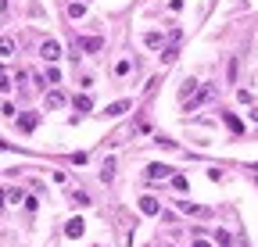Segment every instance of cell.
Returning <instances> with one entry per match:
<instances>
[{
    "mask_svg": "<svg viewBox=\"0 0 258 247\" xmlns=\"http://www.w3.org/2000/svg\"><path fill=\"white\" fill-rule=\"evenodd\" d=\"M40 58L54 65V61L61 58V43H58V40H43V47H40Z\"/></svg>",
    "mask_w": 258,
    "mask_h": 247,
    "instance_id": "obj_1",
    "label": "cell"
},
{
    "mask_svg": "<svg viewBox=\"0 0 258 247\" xmlns=\"http://www.w3.org/2000/svg\"><path fill=\"white\" fill-rule=\"evenodd\" d=\"M100 47H104L100 36H82V40H76V50H86V54H97Z\"/></svg>",
    "mask_w": 258,
    "mask_h": 247,
    "instance_id": "obj_2",
    "label": "cell"
},
{
    "mask_svg": "<svg viewBox=\"0 0 258 247\" xmlns=\"http://www.w3.org/2000/svg\"><path fill=\"white\" fill-rule=\"evenodd\" d=\"M136 204H140V212H144V215H161V204H158V197H151V194H144L140 201H136Z\"/></svg>",
    "mask_w": 258,
    "mask_h": 247,
    "instance_id": "obj_3",
    "label": "cell"
},
{
    "mask_svg": "<svg viewBox=\"0 0 258 247\" xmlns=\"http://www.w3.org/2000/svg\"><path fill=\"white\" fill-rule=\"evenodd\" d=\"M144 176H147V179H172V169H169V165H158V161H154V165H147Z\"/></svg>",
    "mask_w": 258,
    "mask_h": 247,
    "instance_id": "obj_4",
    "label": "cell"
},
{
    "mask_svg": "<svg viewBox=\"0 0 258 247\" xmlns=\"http://www.w3.org/2000/svg\"><path fill=\"white\" fill-rule=\"evenodd\" d=\"M82 230H86V222H82V218H68V222H64V236H68V240H79Z\"/></svg>",
    "mask_w": 258,
    "mask_h": 247,
    "instance_id": "obj_5",
    "label": "cell"
},
{
    "mask_svg": "<svg viewBox=\"0 0 258 247\" xmlns=\"http://www.w3.org/2000/svg\"><path fill=\"white\" fill-rule=\"evenodd\" d=\"M223 122H226V129L233 133V136H244V122H241L233 111H223Z\"/></svg>",
    "mask_w": 258,
    "mask_h": 247,
    "instance_id": "obj_6",
    "label": "cell"
},
{
    "mask_svg": "<svg viewBox=\"0 0 258 247\" xmlns=\"http://www.w3.org/2000/svg\"><path fill=\"white\" fill-rule=\"evenodd\" d=\"M211 93H215L211 86H201V90H197V97L187 100V111H194V108H197V104H205V100H211Z\"/></svg>",
    "mask_w": 258,
    "mask_h": 247,
    "instance_id": "obj_7",
    "label": "cell"
},
{
    "mask_svg": "<svg viewBox=\"0 0 258 247\" xmlns=\"http://www.w3.org/2000/svg\"><path fill=\"white\" fill-rule=\"evenodd\" d=\"M176 204H179V212H187V215H201V218H205V215H211L208 208H201V204H190V201H183V197L176 201Z\"/></svg>",
    "mask_w": 258,
    "mask_h": 247,
    "instance_id": "obj_8",
    "label": "cell"
},
{
    "mask_svg": "<svg viewBox=\"0 0 258 247\" xmlns=\"http://www.w3.org/2000/svg\"><path fill=\"white\" fill-rule=\"evenodd\" d=\"M126 111H129V100H115V104H108V108H104V115H108V118H118V115H126Z\"/></svg>",
    "mask_w": 258,
    "mask_h": 247,
    "instance_id": "obj_9",
    "label": "cell"
},
{
    "mask_svg": "<svg viewBox=\"0 0 258 247\" xmlns=\"http://www.w3.org/2000/svg\"><path fill=\"white\" fill-rule=\"evenodd\" d=\"M36 122H40V115H36V111H25L22 118H18V125H22L25 133H32V129H36Z\"/></svg>",
    "mask_w": 258,
    "mask_h": 247,
    "instance_id": "obj_10",
    "label": "cell"
},
{
    "mask_svg": "<svg viewBox=\"0 0 258 247\" xmlns=\"http://www.w3.org/2000/svg\"><path fill=\"white\" fill-rule=\"evenodd\" d=\"M64 100H68V97H64L61 90H50V93H47V108H64Z\"/></svg>",
    "mask_w": 258,
    "mask_h": 247,
    "instance_id": "obj_11",
    "label": "cell"
},
{
    "mask_svg": "<svg viewBox=\"0 0 258 247\" xmlns=\"http://www.w3.org/2000/svg\"><path fill=\"white\" fill-rule=\"evenodd\" d=\"M15 54V40L11 36H0V58H11Z\"/></svg>",
    "mask_w": 258,
    "mask_h": 247,
    "instance_id": "obj_12",
    "label": "cell"
},
{
    "mask_svg": "<svg viewBox=\"0 0 258 247\" xmlns=\"http://www.w3.org/2000/svg\"><path fill=\"white\" fill-rule=\"evenodd\" d=\"M215 240L223 244V247H237V240H233V236H229L226 230H215Z\"/></svg>",
    "mask_w": 258,
    "mask_h": 247,
    "instance_id": "obj_13",
    "label": "cell"
},
{
    "mask_svg": "<svg viewBox=\"0 0 258 247\" xmlns=\"http://www.w3.org/2000/svg\"><path fill=\"white\" fill-rule=\"evenodd\" d=\"M144 43H147L151 50H158V47H161V32H147V36H144Z\"/></svg>",
    "mask_w": 258,
    "mask_h": 247,
    "instance_id": "obj_14",
    "label": "cell"
},
{
    "mask_svg": "<svg viewBox=\"0 0 258 247\" xmlns=\"http://www.w3.org/2000/svg\"><path fill=\"white\" fill-rule=\"evenodd\" d=\"M90 108H94V100H90L86 93H82V97H76V111H90Z\"/></svg>",
    "mask_w": 258,
    "mask_h": 247,
    "instance_id": "obj_15",
    "label": "cell"
},
{
    "mask_svg": "<svg viewBox=\"0 0 258 247\" xmlns=\"http://www.w3.org/2000/svg\"><path fill=\"white\" fill-rule=\"evenodd\" d=\"M68 15H72V18H82V15H86V4H76V0H72V4H68Z\"/></svg>",
    "mask_w": 258,
    "mask_h": 247,
    "instance_id": "obj_16",
    "label": "cell"
},
{
    "mask_svg": "<svg viewBox=\"0 0 258 247\" xmlns=\"http://www.w3.org/2000/svg\"><path fill=\"white\" fill-rule=\"evenodd\" d=\"M187 186H190V183H187V176H172V190H179V194H183Z\"/></svg>",
    "mask_w": 258,
    "mask_h": 247,
    "instance_id": "obj_17",
    "label": "cell"
},
{
    "mask_svg": "<svg viewBox=\"0 0 258 247\" xmlns=\"http://www.w3.org/2000/svg\"><path fill=\"white\" fill-rule=\"evenodd\" d=\"M194 90H197V82H194V79H187V86L179 90V97H183V100H190V93H194Z\"/></svg>",
    "mask_w": 258,
    "mask_h": 247,
    "instance_id": "obj_18",
    "label": "cell"
},
{
    "mask_svg": "<svg viewBox=\"0 0 258 247\" xmlns=\"http://www.w3.org/2000/svg\"><path fill=\"white\" fill-rule=\"evenodd\" d=\"M129 68H133V65H129V61L122 58V61H118V65H115V76H129Z\"/></svg>",
    "mask_w": 258,
    "mask_h": 247,
    "instance_id": "obj_19",
    "label": "cell"
},
{
    "mask_svg": "<svg viewBox=\"0 0 258 247\" xmlns=\"http://www.w3.org/2000/svg\"><path fill=\"white\" fill-rule=\"evenodd\" d=\"M226 79H229V82H237V61H229V68H226Z\"/></svg>",
    "mask_w": 258,
    "mask_h": 247,
    "instance_id": "obj_20",
    "label": "cell"
},
{
    "mask_svg": "<svg viewBox=\"0 0 258 247\" xmlns=\"http://www.w3.org/2000/svg\"><path fill=\"white\" fill-rule=\"evenodd\" d=\"M72 201H76L79 208H86V204H90V197H86V194H72Z\"/></svg>",
    "mask_w": 258,
    "mask_h": 247,
    "instance_id": "obj_21",
    "label": "cell"
},
{
    "mask_svg": "<svg viewBox=\"0 0 258 247\" xmlns=\"http://www.w3.org/2000/svg\"><path fill=\"white\" fill-rule=\"evenodd\" d=\"M7 90H11V79H7V76H0V93H7Z\"/></svg>",
    "mask_w": 258,
    "mask_h": 247,
    "instance_id": "obj_22",
    "label": "cell"
},
{
    "mask_svg": "<svg viewBox=\"0 0 258 247\" xmlns=\"http://www.w3.org/2000/svg\"><path fill=\"white\" fill-rule=\"evenodd\" d=\"M247 115H251V122H258V108H251V111H247Z\"/></svg>",
    "mask_w": 258,
    "mask_h": 247,
    "instance_id": "obj_23",
    "label": "cell"
},
{
    "mask_svg": "<svg viewBox=\"0 0 258 247\" xmlns=\"http://www.w3.org/2000/svg\"><path fill=\"white\" fill-rule=\"evenodd\" d=\"M194 247H211V244H205V240H194Z\"/></svg>",
    "mask_w": 258,
    "mask_h": 247,
    "instance_id": "obj_24",
    "label": "cell"
},
{
    "mask_svg": "<svg viewBox=\"0 0 258 247\" xmlns=\"http://www.w3.org/2000/svg\"><path fill=\"white\" fill-rule=\"evenodd\" d=\"M0 151H7V143H4V140H0Z\"/></svg>",
    "mask_w": 258,
    "mask_h": 247,
    "instance_id": "obj_25",
    "label": "cell"
}]
</instances>
